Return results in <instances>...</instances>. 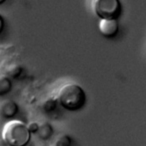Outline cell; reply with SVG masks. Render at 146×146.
<instances>
[{"label": "cell", "instance_id": "obj_1", "mask_svg": "<svg viewBox=\"0 0 146 146\" xmlns=\"http://www.w3.org/2000/svg\"><path fill=\"white\" fill-rule=\"evenodd\" d=\"M57 97L59 104L70 112L81 110L87 102L85 90L75 83H68L63 85L58 91Z\"/></svg>", "mask_w": 146, "mask_h": 146}, {"label": "cell", "instance_id": "obj_2", "mask_svg": "<svg viewBox=\"0 0 146 146\" xmlns=\"http://www.w3.org/2000/svg\"><path fill=\"white\" fill-rule=\"evenodd\" d=\"M31 136L27 125L19 120L7 122L2 130V138L9 146H26L31 140Z\"/></svg>", "mask_w": 146, "mask_h": 146}, {"label": "cell", "instance_id": "obj_3", "mask_svg": "<svg viewBox=\"0 0 146 146\" xmlns=\"http://www.w3.org/2000/svg\"><path fill=\"white\" fill-rule=\"evenodd\" d=\"M92 9L100 19H110L118 18L122 7L120 0H94Z\"/></svg>", "mask_w": 146, "mask_h": 146}, {"label": "cell", "instance_id": "obj_4", "mask_svg": "<svg viewBox=\"0 0 146 146\" xmlns=\"http://www.w3.org/2000/svg\"><path fill=\"white\" fill-rule=\"evenodd\" d=\"M98 28L101 34L104 37L112 38L119 31V25L117 19H100Z\"/></svg>", "mask_w": 146, "mask_h": 146}, {"label": "cell", "instance_id": "obj_5", "mask_svg": "<svg viewBox=\"0 0 146 146\" xmlns=\"http://www.w3.org/2000/svg\"><path fill=\"white\" fill-rule=\"evenodd\" d=\"M18 105L12 100H5L1 104V114L5 119H11L17 115Z\"/></svg>", "mask_w": 146, "mask_h": 146}, {"label": "cell", "instance_id": "obj_6", "mask_svg": "<svg viewBox=\"0 0 146 146\" xmlns=\"http://www.w3.org/2000/svg\"><path fill=\"white\" fill-rule=\"evenodd\" d=\"M54 132V128L48 122L43 121L40 124L38 135L41 140L44 141L49 140L52 136Z\"/></svg>", "mask_w": 146, "mask_h": 146}, {"label": "cell", "instance_id": "obj_7", "mask_svg": "<svg viewBox=\"0 0 146 146\" xmlns=\"http://www.w3.org/2000/svg\"><path fill=\"white\" fill-rule=\"evenodd\" d=\"M12 89V82L6 75H1L0 77V96L9 93Z\"/></svg>", "mask_w": 146, "mask_h": 146}, {"label": "cell", "instance_id": "obj_8", "mask_svg": "<svg viewBox=\"0 0 146 146\" xmlns=\"http://www.w3.org/2000/svg\"><path fill=\"white\" fill-rule=\"evenodd\" d=\"M59 103L56 96H50L46 99L43 104V109L46 113H51L54 112Z\"/></svg>", "mask_w": 146, "mask_h": 146}, {"label": "cell", "instance_id": "obj_9", "mask_svg": "<svg viewBox=\"0 0 146 146\" xmlns=\"http://www.w3.org/2000/svg\"><path fill=\"white\" fill-rule=\"evenodd\" d=\"M23 72L22 67L18 64H11L7 68L6 71V74L10 78L13 79L18 78Z\"/></svg>", "mask_w": 146, "mask_h": 146}, {"label": "cell", "instance_id": "obj_10", "mask_svg": "<svg viewBox=\"0 0 146 146\" xmlns=\"http://www.w3.org/2000/svg\"><path fill=\"white\" fill-rule=\"evenodd\" d=\"M71 137L67 134H60L52 141L50 146H71Z\"/></svg>", "mask_w": 146, "mask_h": 146}, {"label": "cell", "instance_id": "obj_11", "mask_svg": "<svg viewBox=\"0 0 146 146\" xmlns=\"http://www.w3.org/2000/svg\"><path fill=\"white\" fill-rule=\"evenodd\" d=\"M27 125L31 133H33V134L38 133L39 129V127H40V124H38V123L36 121H31Z\"/></svg>", "mask_w": 146, "mask_h": 146}, {"label": "cell", "instance_id": "obj_12", "mask_svg": "<svg viewBox=\"0 0 146 146\" xmlns=\"http://www.w3.org/2000/svg\"><path fill=\"white\" fill-rule=\"evenodd\" d=\"M4 24H5V23H4L3 17H2V15H1V17H0V33H1L3 30Z\"/></svg>", "mask_w": 146, "mask_h": 146}, {"label": "cell", "instance_id": "obj_13", "mask_svg": "<svg viewBox=\"0 0 146 146\" xmlns=\"http://www.w3.org/2000/svg\"><path fill=\"white\" fill-rule=\"evenodd\" d=\"M6 0H0V4L2 5L3 3H4Z\"/></svg>", "mask_w": 146, "mask_h": 146}, {"label": "cell", "instance_id": "obj_14", "mask_svg": "<svg viewBox=\"0 0 146 146\" xmlns=\"http://www.w3.org/2000/svg\"><path fill=\"white\" fill-rule=\"evenodd\" d=\"M38 146H45L44 145H38Z\"/></svg>", "mask_w": 146, "mask_h": 146}]
</instances>
